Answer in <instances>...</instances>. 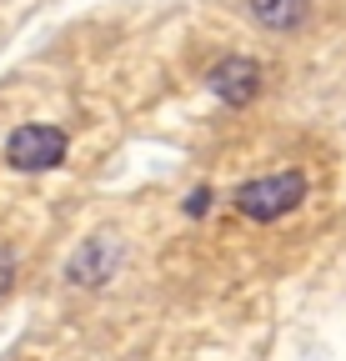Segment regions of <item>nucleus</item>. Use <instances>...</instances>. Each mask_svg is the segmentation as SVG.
I'll list each match as a JSON object with an SVG mask.
<instances>
[{"label": "nucleus", "mask_w": 346, "mask_h": 361, "mask_svg": "<svg viewBox=\"0 0 346 361\" xmlns=\"http://www.w3.org/2000/svg\"><path fill=\"white\" fill-rule=\"evenodd\" d=\"M301 201H307V176H301V171H276V176H261V180L236 186V211L246 221H281Z\"/></svg>", "instance_id": "obj_1"}, {"label": "nucleus", "mask_w": 346, "mask_h": 361, "mask_svg": "<svg viewBox=\"0 0 346 361\" xmlns=\"http://www.w3.org/2000/svg\"><path fill=\"white\" fill-rule=\"evenodd\" d=\"M66 151H70V141L61 126H20L6 141V161L16 171H51L66 161Z\"/></svg>", "instance_id": "obj_2"}, {"label": "nucleus", "mask_w": 346, "mask_h": 361, "mask_svg": "<svg viewBox=\"0 0 346 361\" xmlns=\"http://www.w3.org/2000/svg\"><path fill=\"white\" fill-rule=\"evenodd\" d=\"M206 90L216 101H226V106H246V101H256V90H261V66L251 56H226V61L211 66Z\"/></svg>", "instance_id": "obj_3"}, {"label": "nucleus", "mask_w": 346, "mask_h": 361, "mask_svg": "<svg viewBox=\"0 0 346 361\" xmlns=\"http://www.w3.org/2000/svg\"><path fill=\"white\" fill-rule=\"evenodd\" d=\"M116 266H121V246H116L111 236H96V241H85V246L70 256L66 276H70L75 286H106V281L116 276Z\"/></svg>", "instance_id": "obj_4"}, {"label": "nucleus", "mask_w": 346, "mask_h": 361, "mask_svg": "<svg viewBox=\"0 0 346 361\" xmlns=\"http://www.w3.org/2000/svg\"><path fill=\"white\" fill-rule=\"evenodd\" d=\"M246 6L266 30H296L311 16V0H246Z\"/></svg>", "instance_id": "obj_5"}, {"label": "nucleus", "mask_w": 346, "mask_h": 361, "mask_svg": "<svg viewBox=\"0 0 346 361\" xmlns=\"http://www.w3.org/2000/svg\"><path fill=\"white\" fill-rule=\"evenodd\" d=\"M181 211H186V216H191V221H196V216H206V211H211V191H206V186H201V191H191V196H186V206H181Z\"/></svg>", "instance_id": "obj_6"}, {"label": "nucleus", "mask_w": 346, "mask_h": 361, "mask_svg": "<svg viewBox=\"0 0 346 361\" xmlns=\"http://www.w3.org/2000/svg\"><path fill=\"white\" fill-rule=\"evenodd\" d=\"M11 276H16V261H11L6 251H0V296L11 291Z\"/></svg>", "instance_id": "obj_7"}]
</instances>
